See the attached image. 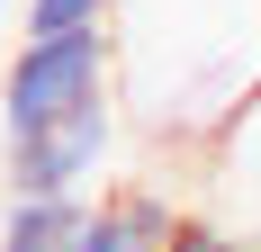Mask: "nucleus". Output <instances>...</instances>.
Returning a JSON list of instances; mask_svg holds the SVG:
<instances>
[{"label":"nucleus","mask_w":261,"mask_h":252,"mask_svg":"<svg viewBox=\"0 0 261 252\" xmlns=\"http://www.w3.org/2000/svg\"><path fill=\"white\" fill-rule=\"evenodd\" d=\"M117 108L153 144L207 153L261 90V0H117Z\"/></svg>","instance_id":"1"},{"label":"nucleus","mask_w":261,"mask_h":252,"mask_svg":"<svg viewBox=\"0 0 261 252\" xmlns=\"http://www.w3.org/2000/svg\"><path fill=\"white\" fill-rule=\"evenodd\" d=\"M117 99V36L108 27H63V36H18L0 63V144H27L81 108Z\"/></svg>","instance_id":"2"},{"label":"nucleus","mask_w":261,"mask_h":252,"mask_svg":"<svg viewBox=\"0 0 261 252\" xmlns=\"http://www.w3.org/2000/svg\"><path fill=\"white\" fill-rule=\"evenodd\" d=\"M117 126L126 108H81V117L45 126V135H27V144H0V180H9V198H90L99 171L117 162Z\"/></svg>","instance_id":"3"},{"label":"nucleus","mask_w":261,"mask_h":252,"mask_svg":"<svg viewBox=\"0 0 261 252\" xmlns=\"http://www.w3.org/2000/svg\"><path fill=\"white\" fill-rule=\"evenodd\" d=\"M180 216H189V207L171 198L162 180H117V189H90L72 252H171Z\"/></svg>","instance_id":"4"},{"label":"nucleus","mask_w":261,"mask_h":252,"mask_svg":"<svg viewBox=\"0 0 261 252\" xmlns=\"http://www.w3.org/2000/svg\"><path fill=\"white\" fill-rule=\"evenodd\" d=\"M207 171H216V198H225V225H243L261 243V90L225 117V135L207 144Z\"/></svg>","instance_id":"5"},{"label":"nucleus","mask_w":261,"mask_h":252,"mask_svg":"<svg viewBox=\"0 0 261 252\" xmlns=\"http://www.w3.org/2000/svg\"><path fill=\"white\" fill-rule=\"evenodd\" d=\"M90 198H0V252H72Z\"/></svg>","instance_id":"6"},{"label":"nucleus","mask_w":261,"mask_h":252,"mask_svg":"<svg viewBox=\"0 0 261 252\" xmlns=\"http://www.w3.org/2000/svg\"><path fill=\"white\" fill-rule=\"evenodd\" d=\"M117 0H27V36H63V27H108Z\"/></svg>","instance_id":"7"},{"label":"nucleus","mask_w":261,"mask_h":252,"mask_svg":"<svg viewBox=\"0 0 261 252\" xmlns=\"http://www.w3.org/2000/svg\"><path fill=\"white\" fill-rule=\"evenodd\" d=\"M171 252H261V243H252L243 225H225V216H180Z\"/></svg>","instance_id":"8"},{"label":"nucleus","mask_w":261,"mask_h":252,"mask_svg":"<svg viewBox=\"0 0 261 252\" xmlns=\"http://www.w3.org/2000/svg\"><path fill=\"white\" fill-rule=\"evenodd\" d=\"M0 63H9V0H0Z\"/></svg>","instance_id":"9"}]
</instances>
